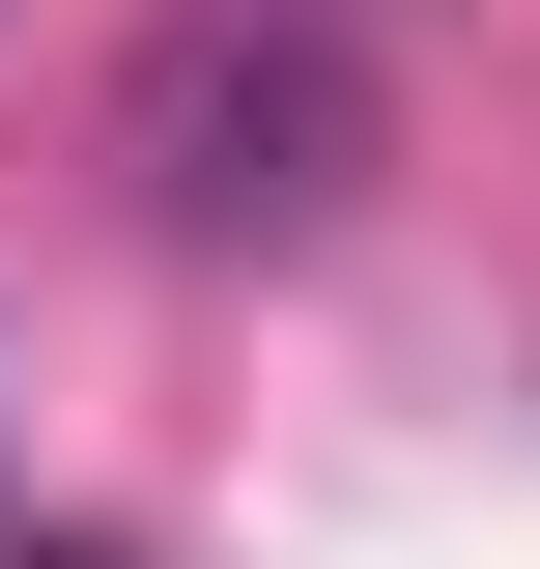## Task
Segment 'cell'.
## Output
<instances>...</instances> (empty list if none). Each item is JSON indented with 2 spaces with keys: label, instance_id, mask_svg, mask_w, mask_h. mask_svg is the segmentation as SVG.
<instances>
[{
  "label": "cell",
  "instance_id": "6da1fadb",
  "mask_svg": "<svg viewBox=\"0 0 540 569\" xmlns=\"http://www.w3.org/2000/svg\"><path fill=\"white\" fill-rule=\"evenodd\" d=\"M114 171H142V228H171V257H313V228L399 171V86L341 58L313 0H200V29H142Z\"/></svg>",
  "mask_w": 540,
  "mask_h": 569
},
{
  "label": "cell",
  "instance_id": "3957f363",
  "mask_svg": "<svg viewBox=\"0 0 540 569\" xmlns=\"http://www.w3.org/2000/svg\"><path fill=\"white\" fill-rule=\"evenodd\" d=\"M0 29H29V0H0Z\"/></svg>",
  "mask_w": 540,
  "mask_h": 569
},
{
  "label": "cell",
  "instance_id": "7a4b0ae2",
  "mask_svg": "<svg viewBox=\"0 0 540 569\" xmlns=\"http://www.w3.org/2000/svg\"><path fill=\"white\" fill-rule=\"evenodd\" d=\"M0 569H142V541H0Z\"/></svg>",
  "mask_w": 540,
  "mask_h": 569
}]
</instances>
